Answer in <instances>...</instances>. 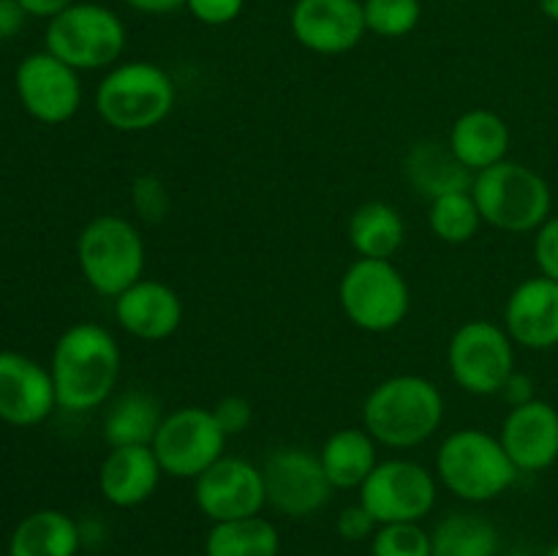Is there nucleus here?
<instances>
[{"instance_id":"25","label":"nucleus","mask_w":558,"mask_h":556,"mask_svg":"<svg viewBox=\"0 0 558 556\" xmlns=\"http://www.w3.org/2000/svg\"><path fill=\"white\" fill-rule=\"evenodd\" d=\"M349 243L363 259H392L403 245L407 227L401 213L387 202H365L349 218Z\"/></svg>"},{"instance_id":"43","label":"nucleus","mask_w":558,"mask_h":556,"mask_svg":"<svg viewBox=\"0 0 558 556\" xmlns=\"http://www.w3.org/2000/svg\"><path fill=\"white\" fill-rule=\"evenodd\" d=\"M507 556H532V554H523V551H515V554H507Z\"/></svg>"},{"instance_id":"21","label":"nucleus","mask_w":558,"mask_h":556,"mask_svg":"<svg viewBox=\"0 0 558 556\" xmlns=\"http://www.w3.org/2000/svg\"><path fill=\"white\" fill-rule=\"evenodd\" d=\"M447 145L469 172L477 174L505 161L510 153V125L490 109H469L452 123Z\"/></svg>"},{"instance_id":"40","label":"nucleus","mask_w":558,"mask_h":556,"mask_svg":"<svg viewBox=\"0 0 558 556\" xmlns=\"http://www.w3.org/2000/svg\"><path fill=\"white\" fill-rule=\"evenodd\" d=\"M125 5H131L140 14H153V16H163L172 14V11L185 9V0H123Z\"/></svg>"},{"instance_id":"41","label":"nucleus","mask_w":558,"mask_h":556,"mask_svg":"<svg viewBox=\"0 0 558 556\" xmlns=\"http://www.w3.org/2000/svg\"><path fill=\"white\" fill-rule=\"evenodd\" d=\"M539 9H543V14L548 16V20L558 22V0H539Z\"/></svg>"},{"instance_id":"14","label":"nucleus","mask_w":558,"mask_h":556,"mask_svg":"<svg viewBox=\"0 0 558 556\" xmlns=\"http://www.w3.org/2000/svg\"><path fill=\"white\" fill-rule=\"evenodd\" d=\"M194 501L213 523L259 516L267 505L262 469L245 458H218L194 480Z\"/></svg>"},{"instance_id":"37","label":"nucleus","mask_w":558,"mask_h":556,"mask_svg":"<svg viewBox=\"0 0 558 556\" xmlns=\"http://www.w3.org/2000/svg\"><path fill=\"white\" fill-rule=\"evenodd\" d=\"M27 11L20 0H0V41H9L25 27Z\"/></svg>"},{"instance_id":"28","label":"nucleus","mask_w":558,"mask_h":556,"mask_svg":"<svg viewBox=\"0 0 558 556\" xmlns=\"http://www.w3.org/2000/svg\"><path fill=\"white\" fill-rule=\"evenodd\" d=\"M430 548L434 556H496L499 532L477 512H452L436 523Z\"/></svg>"},{"instance_id":"26","label":"nucleus","mask_w":558,"mask_h":556,"mask_svg":"<svg viewBox=\"0 0 558 556\" xmlns=\"http://www.w3.org/2000/svg\"><path fill=\"white\" fill-rule=\"evenodd\" d=\"M161 420L163 409L158 398H153L150 392L131 390L109 407L104 418V442L109 447L153 445Z\"/></svg>"},{"instance_id":"29","label":"nucleus","mask_w":558,"mask_h":556,"mask_svg":"<svg viewBox=\"0 0 558 556\" xmlns=\"http://www.w3.org/2000/svg\"><path fill=\"white\" fill-rule=\"evenodd\" d=\"M483 216L477 210L472 191H456L430 200L428 227L439 240L450 245H463L474 240V234L483 227Z\"/></svg>"},{"instance_id":"4","label":"nucleus","mask_w":558,"mask_h":556,"mask_svg":"<svg viewBox=\"0 0 558 556\" xmlns=\"http://www.w3.org/2000/svg\"><path fill=\"white\" fill-rule=\"evenodd\" d=\"M436 474L458 499L483 505L510 491L521 472L499 436L480 428H458L439 445Z\"/></svg>"},{"instance_id":"38","label":"nucleus","mask_w":558,"mask_h":556,"mask_svg":"<svg viewBox=\"0 0 558 556\" xmlns=\"http://www.w3.org/2000/svg\"><path fill=\"white\" fill-rule=\"evenodd\" d=\"M501 396H505V401L512 407H521V403H529L534 401V382L529 374H518V371H512L510 379L505 382V387H501Z\"/></svg>"},{"instance_id":"23","label":"nucleus","mask_w":558,"mask_h":556,"mask_svg":"<svg viewBox=\"0 0 558 556\" xmlns=\"http://www.w3.org/2000/svg\"><path fill=\"white\" fill-rule=\"evenodd\" d=\"M80 527L63 510H36L22 518L9 540V556H76Z\"/></svg>"},{"instance_id":"5","label":"nucleus","mask_w":558,"mask_h":556,"mask_svg":"<svg viewBox=\"0 0 558 556\" xmlns=\"http://www.w3.org/2000/svg\"><path fill=\"white\" fill-rule=\"evenodd\" d=\"M472 196L483 221L510 234L537 232L554 207L548 180L526 164L507 158L474 174Z\"/></svg>"},{"instance_id":"35","label":"nucleus","mask_w":558,"mask_h":556,"mask_svg":"<svg viewBox=\"0 0 558 556\" xmlns=\"http://www.w3.org/2000/svg\"><path fill=\"white\" fill-rule=\"evenodd\" d=\"M213 414H216L218 425L223 428V434L234 436V434H243L245 428L251 425L254 420V407H251L248 398L243 396H227L213 407Z\"/></svg>"},{"instance_id":"42","label":"nucleus","mask_w":558,"mask_h":556,"mask_svg":"<svg viewBox=\"0 0 558 556\" xmlns=\"http://www.w3.org/2000/svg\"><path fill=\"white\" fill-rule=\"evenodd\" d=\"M545 556H558V543H556V545H554V548H550V551H548V554H545Z\"/></svg>"},{"instance_id":"2","label":"nucleus","mask_w":558,"mask_h":556,"mask_svg":"<svg viewBox=\"0 0 558 556\" xmlns=\"http://www.w3.org/2000/svg\"><path fill=\"white\" fill-rule=\"evenodd\" d=\"M445 420V396L420 374L381 379L363 401V428L376 445L412 450L439 431Z\"/></svg>"},{"instance_id":"16","label":"nucleus","mask_w":558,"mask_h":556,"mask_svg":"<svg viewBox=\"0 0 558 556\" xmlns=\"http://www.w3.org/2000/svg\"><path fill=\"white\" fill-rule=\"evenodd\" d=\"M58 407L49 368L22 352H0V420L16 428L44 423Z\"/></svg>"},{"instance_id":"7","label":"nucleus","mask_w":558,"mask_h":556,"mask_svg":"<svg viewBox=\"0 0 558 556\" xmlns=\"http://www.w3.org/2000/svg\"><path fill=\"white\" fill-rule=\"evenodd\" d=\"M125 25L112 9L76 0L52 16L44 33L47 52L76 71H101L118 65L125 49Z\"/></svg>"},{"instance_id":"18","label":"nucleus","mask_w":558,"mask_h":556,"mask_svg":"<svg viewBox=\"0 0 558 556\" xmlns=\"http://www.w3.org/2000/svg\"><path fill=\"white\" fill-rule=\"evenodd\" d=\"M505 330L532 352L558 347V281L537 276L518 283L505 305Z\"/></svg>"},{"instance_id":"22","label":"nucleus","mask_w":558,"mask_h":556,"mask_svg":"<svg viewBox=\"0 0 558 556\" xmlns=\"http://www.w3.org/2000/svg\"><path fill=\"white\" fill-rule=\"evenodd\" d=\"M407 178L414 189L428 200L456 194V191H472L474 172H469L447 142L423 140L407 153Z\"/></svg>"},{"instance_id":"27","label":"nucleus","mask_w":558,"mask_h":556,"mask_svg":"<svg viewBox=\"0 0 558 556\" xmlns=\"http://www.w3.org/2000/svg\"><path fill=\"white\" fill-rule=\"evenodd\" d=\"M281 534L267 518H238L213 523L205 540V556H278Z\"/></svg>"},{"instance_id":"34","label":"nucleus","mask_w":558,"mask_h":556,"mask_svg":"<svg viewBox=\"0 0 558 556\" xmlns=\"http://www.w3.org/2000/svg\"><path fill=\"white\" fill-rule=\"evenodd\" d=\"M245 0H185V9L191 11L196 22L210 27L229 25L240 16Z\"/></svg>"},{"instance_id":"13","label":"nucleus","mask_w":558,"mask_h":556,"mask_svg":"<svg viewBox=\"0 0 558 556\" xmlns=\"http://www.w3.org/2000/svg\"><path fill=\"white\" fill-rule=\"evenodd\" d=\"M16 96L33 120L47 125L69 123L82 104L80 71L52 52H33L22 58L14 74Z\"/></svg>"},{"instance_id":"10","label":"nucleus","mask_w":558,"mask_h":556,"mask_svg":"<svg viewBox=\"0 0 558 556\" xmlns=\"http://www.w3.org/2000/svg\"><path fill=\"white\" fill-rule=\"evenodd\" d=\"M227 439L213 409L180 407L163 414L153 439V452L163 474L178 480H196L218 458L227 456Z\"/></svg>"},{"instance_id":"39","label":"nucleus","mask_w":558,"mask_h":556,"mask_svg":"<svg viewBox=\"0 0 558 556\" xmlns=\"http://www.w3.org/2000/svg\"><path fill=\"white\" fill-rule=\"evenodd\" d=\"M22 9L27 11V16H41V20H52L60 11H65L69 5H74L76 0H20Z\"/></svg>"},{"instance_id":"30","label":"nucleus","mask_w":558,"mask_h":556,"mask_svg":"<svg viewBox=\"0 0 558 556\" xmlns=\"http://www.w3.org/2000/svg\"><path fill=\"white\" fill-rule=\"evenodd\" d=\"M365 27L379 38H403L423 20L420 0H363Z\"/></svg>"},{"instance_id":"11","label":"nucleus","mask_w":558,"mask_h":556,"mask_svg":"<svg viewBox=\"0 0 558 556\" xmlns=\"http://www.w3.org/2000/svg\"><path fill=\"white\" fill-rule=\"evenodd\" d=\"M360 505L379 523H420L436 505V480L423 463L390 458L360 485Z\"/></svg>"},{"instance_id":"8","label":"nucleus","mask_w":558,"mask_h":556,"mask_svg":"<svg viewBox=\"0 0 558 556\" xmlns=\"http://www.w3.org/2000/svg\"><path fill=\"white\" fill-rule=\"evenodd\" d=\"M338 303L354 327L390 333L412 309V289L390 259H363L347 267L338 281Z\"/></svg>"},{"instance_id":"15","label":"nucleus","mask_w":558,"mask_h":556,"mask_svg":"<svg viewBox=\"0 0 558 556\" xmlns=\"http://www.w3.org/2000/svg\"><path fill=\"white\" fill-rule=\"evenodd\" d=\"M289 27L300 47L316 55H343L368 33L363 0H298Z\"/></svg>"},{"instance_id":"20","label":"nucleus","mask_w":558,"mask_h":556,"mask_svg":"<svg viewBox=\"0 0 558 556\" xmlns=\"http://www.w3.org/2000/svg\"><path fill=\"white\" fill-rule=\"evenodd\" d=\"M163 469L150 445L109 447L98 467V491L114 507L145 505L156 494Z\"/></svg>"},{"instance_id":"24","label":"nucleus","mask_w":558,"mask_h":556,"mask_svg":"<svg viewBox=\"0 0 558 556\" xmlns=\"http://www.w3.org/2000/svg\"><path fill=\"white\" fill-rule=\"evenodd\" d=\"M319 461L332 488H360L379 463L376 439L365 428H341L327 436Z\"/></svg>"},{"instance_id":"33","label":"nucleus","mask_w":558,"mask_h":556,"mask_svg":"<svg viewBox=\"0 0 558 556\" xmlns=\"http://www.w3.org/2000/svg\"><path fill=\"white\" fill-rule=\"evenodd\" d=\"M534 262L539 267V276L558 281V216H550L534 232Z\"/></svg>"},{"instance_id":"32","label":"nucleus","mask_w":558,"mask_h":556,"mask_svg":"<svg viewBox=\"0 0 558 556\" xmlns=\"http://www.w3.org/2000/svg\"><path fill=\"white\" fill-rule=\"evenodd\" d=\"M131 205H134L136 216L147 223H161L167 218L172 200L163 185L161 178L156 174H140L131 183Z\"/></svg>"},{"instance_id":"9","label":"nucleus","mask_w":558,"mask_h":556,"mask_svg":"<svg viewBox=\"0 0 558 556\" xmlns=\"http://www.w3.org/2000/svg\"><path fill=\"white\" fill-rule=\"evenodd\" d=\"M447 368L461 390L472 396H499L515 371V341L496 322H463L447 347Z\"/></svg>"},{"instance_id":"31","label":"nucleus","mask_w":558,"mask_h":556,"mask_svg":"<svg viewBox=\"0 0 558 556\" xmlns=\"http://www.w3.org/2000/svg\"><path fill=\"white\" fill-rule=\"evenodd\" d=\"M374 556H434L430 534L420 523H381L371 537Z\"/></svg>"},{"instance_id":"19","label":"nucleus","mask_w":558,"mask_h":556,"mask_svg":"<svg viewBox=\"0 0 558 556\" xmlns=\"http://www.w3.org/2000/svg\"><path fill=\"white\" fill-rule=\"evenodd\" d=\"M114 319L140 341H167L183 325V300L169 283L140 278L114 298Z\"/></svg>"},{"instance_id":"36","label":"nucleus","mask_w":558,"mask_h":556,"mask_svg":"<svg viewBox=\"0 0 558 556\" xmlns=\"http://www.w3.org/2000/svg\"><path fill=\"white\" fill-rule=\"evenodd\" d=\"M376 527H379V523L374 521V516H371L360 501L357 505L343 507L336 518V532L341 534L343 540H349V543H363V540L374 537Z\"/></svg>"},{"instance_id":"17","label":"nucleus","mask_w":558,"mask_h":556,"mask_svg":"<svg viewBox=\"0 0 558 556\" xmlns=\"http://www.w3.org/2000/svg\"><path fill=\"white\" fill-rule=\"evenodd\" d=\"M499 439L518 472H543L558 461V409L548 401L512 407L501 423Z\"/></svg>"},{"instance_id":"1","label":"nucleus","mask_w":558,"mask_h":556,"mask_svg":"<svg viewBox=\"0 0 558 556\" xmlns=\"http://www.w3.org/2000/svg\"><path fill=\"white\" fill-rule=\"evenodd\" d=\"M49 374H52L60 409L65 412L98 409L118 385V341L104 325L76 322L54 341Z\"/></svg>"},{"instance_id":"3","label":"nucleus","mask_w":558,"mask_h":556,"mask_svg":"<svg viewBox=\"0 0 558 556\" xmlns=\"http://www.w3.org/2000/svg\"><path fill=\"white\" fill-rule=\"evenodd\" d=\"M178 90L161 65L150 60L118 63L104 74L96 87V112L109 129L123 134H142L172 114Z\"/></svg>"},{"instance_id":"12","label":"nucleus","mask_w":558,"mask_h":556,"mask_svg":"<svg viewBox=\"0 0 558 556\" xmlns=\"http://www.w3.org/2000/svg\"><path fill=\"white\" fill-rule=\"evenodd\" d=\"M267 505L289 518H308L330 501L332 483L319 456L303 447H278L262 467Z\"/></svg>"},{"instance_id":"6","label":"nucleus","mask_w":558,"mask_h":556,"mask_svg":"<svg viewBox=\"0 0 558 556\" xmlns=\"http://www.w3.org/2000/svg\"><path fill=\"white\" fill-rule=\"evenodd\" d=\"M145 238L123 216H96L76 240V262L87 287L101 298H118L145 278Z\"/></svg>"}]
</instances>
